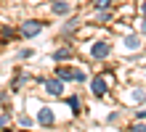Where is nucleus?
<instances>
[{
	"label": "nucleus",
	"mask_w": 146,
	"mask_h": 132,
	"mask_svg": "<svg viewBox=\"0 0 146 132\" xmlns=\"http://www.w3.org/2000/svg\"><path fill=\"white\" fill-rule=\"evenodd\" d=\"M42 29V24L40 21H35V19H27V21H24L21 24V37L24 40H32V37H35V34Z\"/></svg>",
	"instance_id": "1"
},
{
	"label": "nucleus",
	"mask_w": 146,
	"mask_h": 132,
	"mask_svg": "<svg viewBox=\"0 0 146 132\" xmlns=\"http://www.w3.org/2000/svg\"><path fill=\"white\" fill-rule=\"evenodd\" d=\"M53 121H56V116H53V111H50L48 106L37 111V124L40 127H53Z\"/></svg>",
	"instance_id": "2"
},
{
	"label": "nucleus",
	"mask_w": 146,
	"mask_h": 132,
	"mask_svg": "<svg viewBox=\"0 0 146 132\" xmlns=\"http://www.w3.org/2000/svg\"><path fill=\"white\" fill-rule=\"evenodd\" d=\"M42 85H45V90H48V95H61L64 93V82L61 79H42Z\"/></svg>",
	"instance_id": "3"
},
{
	"label": "nucleus",
	"mask_w": 146,
	"mask_h": 132,
	"mask_svg": "<svg viewBox=\"0 0 146 132\" xmlns=\"http://www.w3.org/2000/svg\"><path fill=\"white\" fill-rule=\"evenodd\" d=\"M90 56L96 58V61L106 58V56H109V42H104V40H101V42H96V45L90 48Z\"/></svg>",
	"instance_id": "4"
},
{
	"label": "nucleus",
	"mask_w": 146,
	"mask_h": 132,
	"mask_svg": "<svg viewBox=\"0 0 146 132\" xmlns=\"http://www.w3.org/2000/svg\"><path fill=\"white\" fill-rule=\"evenodd\" d=\"M74 74H77V69H69V66L56 69V79H61V82H74Z\"/></svg>",
	"instance_id": "5"
},
{
	"label": "nucleus",
	"mask_w": 146,
	"mask_h": 132,
	"mask_svg": "<svg viewBox=\"0 0 146 132\" xmlns=\"http://www.w3.org/2000/svg\"><path fill=\"white\" fill-rule=\"evenodd\" d=\"M90 90H93V95H96V98H101V95H106V82L101 77H96L90 82Z\"/></svg>",
	"instance_id": "6"
},
{
	"label": "nucleus",
	"mask_w": 146,
	"mask_h": 132,
	"mask_svg": "<svg viewBox=\"0 0 146 132\" xmlns=\"http://www.w3.org/2000/svg\"><path fill=\"white\" fill-rule=\"evenodd\" d=\"M53 13H58V16L69 13V3H66V0H56L53 3Z\"/></svg>",
	"instance_id": "7"
},
{
	"label": "nucleus",
	"mask_w": 146,
	"mask_h": 132,
	"mask_svg": "<svg viewBox=\"0 0 146 132\" xmlns=\"http://www.w3.org/2000/svg\"><path fill=\"white\" fill-rule=\"evenodd\" d=\"M74 56V50L72 48H61V50H56L53 53V61H64V58H72Z\"/></svg>",
	"instance_id": "8"
},
{
	"label": "nucleus",
	"mask_w": 146,
	"mask_h": 132,
	"mask_svg": "<svg viewBox=\"0 0 146 132\" xmlns=\"http://www.w3.org/2000/svg\"><path fill=\"white\" fill-rule=\"evenodd\" d=\"M66 103H69V108H72V111H80V98H77V95L66 98Z\"/></svg>",
	"instance_id": "9"
},
{
	"label": "nucleus",
	"mask_w": 146,
	"mask_h": 132,
	"mask_svg": "<svg viewBox=\"0 0 146 132\" xmlns=\"http://www.w3.org/2000/svg\"><path fill=\"white\" fill-rule=\"evenodd\" d=\"M125 45L127 48H141V40L138 37H125Z\"/></svg>",
	"instance_id": "10"
},
{
	"label": "nucleus",
	"mask_w": 146,
	"mask_h": 132,
	"mask_svg": "<svg viewBox=\"0 0 146 132\" xmlns=\"http://www.w3.org/2000/svg\"><path fill=\"white\" fill-rule=\"evenodd\" d=\"M109 3H111V0H96V8H98V11H106Z\"/></svg>",
	"instance_id": "11"
},
{
	"label": "nucleus",
	"mask_w": 146,
	"mask_h": 132,
	"mask_svg": "<svg viewBox=\"0 0 146 132\" xmlns=\"http://www.w3.org/2000/svg\"><path fill=\"white\" fill-rule=\"evenodd\" d=\"M85 79H88V74H85V72H80V69H77V74H74V82H85Z\"/></svg>",
	"instance_id": "12"
},
{
	"label": "nucleus",
	"mask_w": 146,
	"mask_h": 132,
	"mask_svg": "<svg viewBox=\"0 0 146 132\" xmlns=\"http://www.w3.org/2000/svg\"><path fill=\"white\" fill-rule=\"evenodd\" d=\"M130 132H146V124H133Z\"/></svg>",
	"instance_id": "13"
},
{
	"label": "nucleus",
	"mask_w": 146,
	"mask_h": 132,
	"mask_svg": "<svg viewBox=\"0 0 146 132\" xmlns=\"http://www.w3.org/2000/svg\"><path fill=\"white\" fill-rule=\"evenodd\" d=\"M135 100H141V103H143V100H146V93H141V90H135Z\"/></svg>",
	"instance_id": "14"
},
{
	"label": "nucleus",
	"mask_w": 146,
	"mask_h": 132,
	"mask_svg": "<svg viewBox=\"0 0 146 132\" xmlns=\"http://www.w3.org/2000/svg\"><path fill=\"white\" fill-rule=\"evenodd\" d=\"M5 124H8V116H0V129H3Z\"/></svg>",
	"instance_id": "15"
},
{
	"label": "nucleus",
	"mask_w": 146,
	"mask_h": 132,
	"mask_svg": "<svg viewBox=\"0 0 146 132\" xmlns=\"http://www.w3.org/2000/svg\"><path fill=\"white\" fill-rule=\"evenodd\" d=\"M141 13L146 16V0H143V3H141Z\"/></svg>",
	"instance_id": "16"
},
{
	"label": "nucleus",
	"mask_w": 146,
	"mask_h": 132,
	"mask_svg": "<svg viewBox=\"0 0 146 132\" xmlns=\"http://www.w3.org/2000/svg\"><path fill=\"white\" fill-rule=\"evenodd\" d=\"M141 32H143V34H146V21H143V24H141Z\"/></svg>",
	"instance_id": "17"
}]
</instances>
